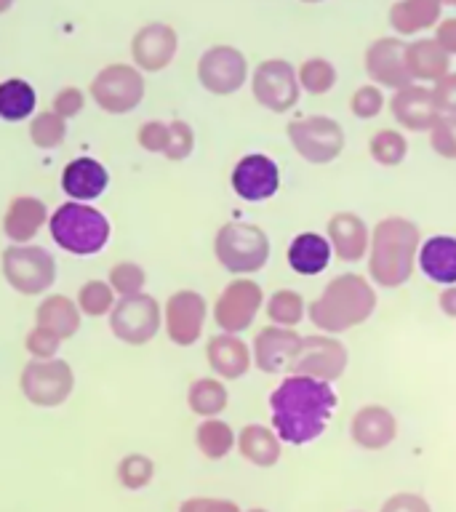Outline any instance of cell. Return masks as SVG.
I'll list each match as a JSON object with an SVG mask.
<instances>
[{"mask_svg": "<svg viewBox=\"0 0 456 512\" xmlns=\"http://www.w3.org/2000/svg\"><path fill=\"white\" fill-rule=\"evenodd\" d=\"M336 403L339 398L334 384L312 376L286 374L270 392V427L288 446H307L326 432Z\"/></svg>", "mask_w": 456, "mask_h": 512, "instance_id": "1", "label": "cell"}, {"mask_svg": "<svg viewBox=\"0 0 456 512\" xmlns=\"http://www.w3.org/2000/svg\"><path fill=\"white\" fill-rule=\"evenodd\" d=\"M422 230L408 216H384L371 230L368 243V280L379 288H400L414 278Z\"/></svg>", "mask_w": 456, "mask_h": 512, "instance_id": "2", "label": "cell"}, {"mask_svg": "<svg viewBox=\"0 0 456 512\" xmlns=\"http://www.w3.org/2000/svg\"><path fill=\"white\" fill-rule=\"evenodd\" d=\"M376 304L379 296L371 280L358 272H342L307 304V318L320 334L339 336L363 326L376 312Z\"/></svg>", "mask_w": 456, "mask_h": 512, "instance_id": "3", "label": "cell"}, {"mask_svg": "<svg viewBox=\"0 0 456 512\" xmlns=\"http://www.w3.org/2000/svg\"><path fill=\"white\" fill-rule=\"evenodd\" d=\"M48 232L56 246L72 256H94L107 248L112 224L107 214L91 203L67 200L48 214Z\"/></svg>", "mask_w": 456, "mask_h": 512, "instance_id": "4", "label": "cell"}, {"mask_svg": "<svg viewBox=\"0 0 456 512\" xmlns=\"http://www.w3.org/2000/svg\"><path fill=\"white\" fill-rule=\"evenodd\" d=\"M270 238L259 224L227 222L214 235V256L222 270L246 278L256 275L270 262Z\"/></svg>", "mask_w": 456, "mask_h": 512, "instance_id": "5", "label": "cell"}, {"mask_svg": "<svg viewBox=\"0 0 456 512\" xmlns=\"http://www.w3.org/2000/svg\"><path fill=\"white\" fill-rule=\"evenodd\" d=\"M0 270L8 286L22 296H43L56 283L54 254L32 243H11L0 256Z\"/></svg>", "mask_w": 456, "mask_h": 512, "instance_id": "6", "label": "cell"}, {"mask_svg": "<svg viewBox=\"0 0 456 512\" xmlns=\"http://www.w3.org/2000/svg\"><path fill=\"white\" fill-rule=\"evenodd\" d=\"M286 134L296 155L307 160L310 166L334 163L344 152V142H347L342 123L328 115H307V118L291 120Z\"/></svg>", "mask_w": 456, "mask_h": 512, "instance_id": "7", "label": "cell"}, {"mask_svg": "<svg viewBox=\"0 0 456 512\" xmlns=\"http://www.w3.org/2000/svg\"><path fill=\"white\" fill-rule=\"evenodd\" d=\"M19 390L35 408L64 406L75 390V371L67 360H32L19 374Z\"/></svg>", "mask_w": 456, "mask_h": 512, "instance_id": "8", "label": "cell"}, {"mask_svg": "<svg viewBox=\"0 0 456 512\" xmlns=\"http://www.w3.org/2000/svg\"><path fill=\"white\" fill-rule=\"evenodd\" d=\"M107 320H110V331L118 342L128 344V347H142V344H150L163 328V307L155 296L144 294V291L134 296H118Z\"/></svg>", "mask_w": 456, "mask_h": 512, "instance_id": "9", "label": "cell"}, {"mask_svg": "<svg viewBox=\"0 0 456 512\" xmlns=\"http://www.w3.org/2000/svg\"><path fill=\"white\" fill-rule=\"evenodd\" d=\"M88 94L107 115H128L144 99V75L134 64H107L96 72Z\"/></svg>", "mask_w": 456, "mask_h": 512, "instance_id": "10", "label": "cell"}, {"mask_svg": "<svg viewBox=\"0 0 456 512\" xmlns=\"http://www.w3.org/2000/svg\"><path fill=\"white\" fill-rule=\"evenodd\" d=\"M350 366V350L347 344L339 342V336L331 334H310L302 336L299 352L291 360L286 374H302L320 379V382L334 384L336 379H342L344 371Z\"/></svg>", "mask_w": 456, "mask_h": 512, "instance_id": "11", "label": "cell"}, {"mask_svg": "<svg viewBox=\"0 0 456 512\" xmlns=\"http://www.w3.org/2000/svg\"><path fill=\"white\" fill-rule=\"evenodd\" d=\"M251 94L259 107L275 112V115L294 110L302 96L296 67L286 59H264L256 64L254 75H251Z\"/></svg>", "mask_w": 456, "mask_h": 512, "instance_id": "12", "label": "cell"}, {"mask_svg": "<svg viewBox=\"0 0 456 512\" xmlns=\"http://www.w3.org/2000/svg\"><path fill=\"white\" fill-rule=\"evenodd\" d=\"M262 286L251 278H235L222 288V294L214 302V323L219 331L227 334H243L254 326L256 315L264 307Z\"/></svg>", "mask_w": 456, "mask_h": 512, "instance_id": "13", "label": "cell"}, {"mask_svg": "<svg viewBox=\"0 0 456 512\" xmlns=\"http://www.w3.org/2000/svg\"><path fill=\"white\" fill-rule=\"evenodd\" d=\"M208 320L206 296L192 288H182L168 296L163 304V328L168 342L176 347H192L203 336Z\"/></svg>", "mask_w": 456, "mask_h": 512, "instance_id": "14", "label": "cell"}, {"mask_svg": "<svg viewBox=\"0 0 456 512\" xmlns=\"http://www.w3.org/2000/svg\"><path fill=\"white\" fill-rule=\"evenodd\" d=\"M198 80L208 94H238L248 80V59L235 46H211L198 59Z\"/></svg>", "mask_w": 456, "mask_h": 512, "instance_id": "15", "label": "cell"}, {"mask_svg": "<svg viewBox=\"0 0 456 512\" xmlns=\"http://www.w3.org/2000/svg\"><path fill=\"white\" fill-rule=\"evenodd\" d=\"M363 70H366L368 80L379 88L398 91V88L414 83L406 67V40L398 35H384V38L368 43L366 54H363Z\"/></svg>", "mask_w": 456, "mask_h": 512, "instance_id": "16", "label": "cell"}, {"mask_svg": "<svg viewBox=\"0 0 456 512\" xmlns=\"http://www.w3.org/2000/svg\"><path fill=\"white\" fill-rule=\"evenodd\" d=\"M232 192L246 203H264L278 195L280 168L264 152H248L232 166L230 174Z\"/></svg>", "mask_w": 456, "mask_h": 512, "instance_id": "17", "label": "cell"}, {"mask_svg": "<svg viewBox=\"0 0 456 512\" xmlns=\"http://www.w3.org/2000/svg\"><path fill=\"white\" fill-rule=\"evenodd\" d=\"M179 35L171 24L150 22L136 30L131 38V59L134 67L142 72H160L176 59Z\"/></svg>", "mask_w": 456, "mask_h": 512, "instance_id": "18", "label": "cell"}, {"mask_svg": "<svg viewBox=\"0 0 456 512\" xmlns=\"http://www.w3.org/2000/svg\"><path fill=\"white\" fill-rule=\"evenodd\" d=\"M299 344H302V334L296 328L272 326V323L259 328L251 342L254 368H259L262 374H286L291 360L299 352Z\"/></svg>", "mask_w": 456, "mask_h": 512, "instance_id": "19", "label": "cell"}, {"mask_svg": "<svg viewBox=\"0 0 456 512\" xmlns=\"http://www.w3.org/2000/svg\"><path fill=\"white\" fill-rule=\"evenodd\" d=\"M350 440L363 451H384L398 440V416L382 403H366L352 414Z\"/></svg>", "mask_w": 456, "mask_h": 512, "instance_id": "20", "label": "cell"}, {"mask_svg": "<svg viewBox=\"0 0 456 512\" xmlns=\"http://www.w3.org/2000/svg\"><path fill=\"white\" fill-rule=\"evenodd\" d=\"M326 240L331 254L344 264L363 262L371 243V227L355 211H336L326 224Z\"/></svg>", "mask_w": 456, "mask_h": 512, "instance_id": "21", "label": "cell"}, {"mask_svg": "<svg viewBox=\"0 0 456 512\" xmlns=\"http://www.w3.org/2000/svg\"><path fill=\"white\" fill-rule=\"evenodd\" d=\"M390 112L400 128L416 131V134H427L435 126V120L440 118L438 102H435L432 88L416 86V83L392 91Z\"/></svg>", "mask_w": 456, "mask_h": 512, "instance_id": "22", "label": "cell"}, {"mask_svg": "<svg viewBox=\"0 0 456 512\" xmlns=\"http://www.w3.org/2000/svg\"><path fill=\"white\" fill-rule=\"evenodd\" d=\"M206 363L211 374L219 376L222 382H235L254 368L251 360V344L243 342L240 334L219 331L206 342Z\"/></svg>", "mask_w": 456, "mask_h": 512, "instance_id": "23", "label": "cell"}, {"mask_svg": "<svg viewBox=\"0 0 456 512\" xmlns=\"http://www.w3.org/2000/svg\"><path fill=\"white\" fill-rule=\"evenodd\" d=\"M107 184H110V174H107L104 163L88 158V155L72 158L62 171L64 195L78 203H94L96 198H102Z\"/></svg>", "mask_w": 456, "mask_h": 512, "instance_id": "24", "label": "cell"}, {"mask_svg": "<svg viewBox=\"0 0 456 512\" xmlns=\"http://www.w3.org/2000/svg\"><path fill=\"white\" fill-rule=\"evenodd\" d=\"M43 224H48L46 203L35 195H16L3 214V235L16 246H22L32 243V238L43 230Z\"/></svg>", "mask_w": 456, "mask_h": 512, "instance_id": "25", "label": "cell"}, {"mask_svg": "<svg viewBox=\"0 0 456 512\" xmlns=\"http://www.w3.org/2000/svg\"><path fill=\"white\" fill-rule=\"evenodd\" d=\"M416 267L424 272V278L438 286H454L456 283V238L454 235H432L422 240Z\"/></svg>", "mask_w": 456, "mask_h": 512, "instance_id": "26", "label": "cell"}, {"mask_svg": "<svg viewBox=\"0 0 456 512\" xmlns=\"http://www.w3.org/2000/svg\"><path fill=\"white\" fill-rule=\"evenodd\" d=\"M235 448L238 454L254 467L270 470L280 462L283 456V440L278 438V432L267 427V424H246L243 430L235 435Z\"/></svg>", "mask_w": 456, "mask_h": 512, "instance_id": "27", "label": "cell"}, {"mask_svg": "<svg viewBox=\"0 0 456 512\" xmlns=\"http://www.w3.org/2000/svg\"><path fill=\"white\" fill-rule=\"evenodd\" d=\"M440 14H443V6L438 0H395L387 22L398 38H414L419 32L432 30L440 22Z\"/></svg>", "mask_w": 456, "mask_h": 512, "instance_id": "28", "label": "cell"}, {"mask_svg": "<svg viewBox=\"0 0 456 512\" xmlns=\"http://www.w3.org/2000/svg\"><path fill=\"white\" fill-rule=\"evenodd\" d=\"M331 256L334 254H331L326 235H320V232H299L288 243L286 262L296 275L312 278V275H320V272L326 270L328 264H331Z\"/></svg>", "mask_w": 456, "mask_h": 512, "instance_id": "29", "label": "cell"}, {"mask_svg": "<svg viewBox=\"0 0 456 512\" xmlns=\"http://www.w3.org/2000/svg\"><path fill=\"white\" fill-rule=\"evenodd\" d=\"M406 67L414 83H435L451 72V56L435 43V38H419L406 43Z\"/></svg>", "mask_w": 456, "mask_h": 512, "instance_id": "30", "label": "cell"}, {"mask_svg": "<svg viewBox=\"0 0 456 512\" xmlns=\"http://www.w3.org/2000/svg\"><path fill=\"white\" fill-rule=\"evenodd\" d=\"M80 323H83V312L78 310L75 299L64 294H48L40 299V304L35 307V326H43L48 331H54L59 339H70L80 331Z\"/></svg>", "mask_w": 456, "mask_h": 512, "instance_id": "31", "label": "cell"}, {"mask_svg": "<svg viewBox=\"0 0 456 512\" xmlns=\"http://www.w3.org/2000/svg\"><path fill=\"white\" fill-rule=\"evenodd\" d=\"M227 403H230V392L219 376H200L187 387V406L200 419L219 416L227 408Z\"/></svg>", "mask_w": 456, "mask_h": 512, "instance_id": "32", "label": "cell"}, {"mask_svg": "<svg viewBox=\"0 0 456 512\" xmlns=\"http://www.w3.org/2000/svg\"><path fill=\"white\" fill-rule=\"evenodd\" d=\"M35 107H38V94L27 80L8 78L0 83V120L19 123L32 118Z\"/></svg>", "mask_w": 456, "mask_h": 512, "instance_id": "33", "label": "cell"}, {"mask_svg": "<svg viewBox=\"0 0 456 512\" xmlns=\"http://www.w3.org/2000/svg\"><path fill=\"white\" fill-rule=\"evenodd\" d=\"M195 446L206 459H224L235 451V430L219 416H208L195 430Z\"/></svg>", "mask_w": 456, "mask_h": 512, "instance_id": "34", "label": "cell"}, {"mask_svg": "<svg viewBox=\"0 0 456 512\" xmlns=\"http://www.w3.org/2000/svg\"><path fill=\"white\" fill-rule=\"evenodd\" d=\"M264 310L272 326L296 328L307 318V302L296 288H278L264 299Z\"/></svg>", "mask_w": 456, "mask_h": 512, "instance_id": "35", "label": "cell"}, {"mask_svg": "<svg viewBox=\"0 0 456 512\" xmlns=\"http://www.w3.org/2000/svg\"><path fill=\"white\" fill-rule=\"evenodd\" d=\"M296 78H299V86H302L304 94L323 96L336 86L339 72H336V64L326 56H310V59H304L299 64Z\"/></svg>", "mask_w": 456, "mask_h": 512, "instance_id": "36", "label": "cell"}, {"mask_svg": "<svg viewBox=\"0 0 456 512\" xmlns=\"http://www.w3.org/2000/svg\"><path fill=\"white\" fill-rule=\"evenodd\" d=\"M368 155L376 166L395 168L400 166L408 155V139L398 128H382L368 139Z\"/></svg>", "mask_w": 456, "mask_h": 512, "instance_id": "37", "label": "cell"}, {"mask_svg": "<svg viewBox=\"0 0 456 512\" xmlns=\"http://www.w3.org/2000/svg\"><path fill=\"white\" fill-rule=\"evenodd\" d=\"M118 302V296L110 288L107 280H86L83 286L78 288V296H75V304L78 310L86 315V318H107L110 310Z\"/></svg>", "mask_w": 456, "mask_h": 512, "instance_id": "38", "label": "cell"}, {"mask_svg": "<svg viewBox=\"0 0 456 512\" xmlns=\"http://www.w3.org/2000/svg\"><path fill=\"white\" fill-rule=\"evenodd\" d=\"M64 139H67V120L62 115H56L54 110L32 115L30 142L38 150H56V147H62Z\"/></svg>", "mask_w": 456, "mask_h": 512, "instance_id": "39", "label": "cell"}, {"mask_svg": "<svg viewBox=\"0 0 456 512\" xmlns=\"http://www.w3.org/2000/svg\"><path fill=\"white\" fill-rule=\"evenodd\" d=\"M115 475H118V483L126 491H142L155 478V462L147 454L134 451V454H126L120 459Z\"/></svg>", "mask_w": 456, "mask_h": 512, "instance_id": "40", "label": "cell"}, {"mask_svg": "<svg viewBox=\"0 0 456 512\" xmlns=\"http://www.w3.org/2000/svg\"><path fill=\"white\" fill-rule=\"evenodd\" d=\"M107 283L110 288L115 291V296H134V294H142L144 291V283H147V272L139 262H118L112 264L110 275H107Z\"/></svg>", "mask_w": 456, "mask_h": 512, "instance_id": "41", "label": "cell"}, {"mask_svg": "<svg viewBox=\"0 0 456 512\" xmlns=\"http://www.w3.org/2000/svg\"><path fill=\"white\" fill-rule=\"evenodd\" d=\"M387 107V99H384V91L374 83H366V86H358L350 96V112L358 120H374L382 115V110Z\"/></svg>", "mask_w": 456, "mask_h": 512, "instance_id": "42", "label": "cell"}, {"mask_svg": "<svg viewBox=\"0 0 456 512\" xmlns=\"http://www.w3.org/2000/svg\"><path fill=\"white\" fill-rule=\"evenodd\" d=\"M195 150V131L187 120H171L168 123V144H166V152H163V158L174 160H187Z\"/></svg>", "mask_w": 456, "mask_h": 512, "instance_id": "43", "label": "cell"}, {"mask_svg": "<svg viewBox=\"0 0 456 512\" xmlns=\"http://www.w3.org/2000/svg\"><path fill=\"white\" fill-rule=\"evenodd\" d=\"M432 152L443 160H456V115H440L427 131Z\"/></svg>", "mask_w": 456, "mask_h": 512, "instance_id": "44", "label": "cell"}, {"mask_svg": "<svg viewBox=\"0 0 456 512\" xmlns=\"http://www.w3.org/2000/svg\"><path fill=\"white\" fill-rule=\"evenodd\" d=\"M59 347H62V339L48 331L43 326H32L24 336V350L32 360H51L59 355Z\"/></svg>", "mask_w": 456, "mask_h": 512, "instance_id": "45", "label": "cell"}, {"mask_svg": "<svg viewBox=\"0 0 456 512\" xmlns=\"http://www.w3.org/2000/svg\"><path fill=\"white\" fill-rule=\"evenodd\" d=\"M139 147L150 155H163L168 144V123L166 120H147L139 128Z\"/></svg>", "mask_w": 456, "mask_h": 512, "instance_id": "46", "label": "cell"}, {"mask_svg": "<svg viewBox=\"0 0 456 512\" xmlns=\"http://www.w3.org/2000/svg\"><path fill=\"white\" fill-rule=\"evenodd\" d=\"M379 512H432V504L416 491H398L384 499Z\"/></svg>", "mask_w": 456, "mask_h": 512, "instance_id": "47", "label": "cell"}, {"mask_svg": "<svg viewBox=\"0 0 456 512\" xmlns=\"http://www.w3.org/2000/svg\"><path fill=\"white\" fill-rule=\"evenodd\" d=\"M83 104H86V96H83V91H80V88L64 86L62 91L54 96L51 110H54L56 115H62L64 120H70V118H75V115H80Z\"/></svg>", "mask_w": 456, "mask_h": 512, "instance_id": "48", "label": "cell"}, {"mask_svg": "<svg viewBox=\"0 0 456 512\" xmlns=\"http://www.w3.org/2000/svg\"><path fill=\"white\" fill-rule=\"evenodd\" d=\"M179 512H243L232 499H216V496H190L179 504Z\"/></svg>", "mask_w": 456, "mask_h": 512, "instance_id": "49", "label": "cell"}, {"mask_svg": "<svg viewBox=\"0 0 456 512\" xmlns=\"http://www.w3.org/2000/svg\"><path fill=\"white\" fill-rule=\"evenodd\" d=\"M432 94H435L440 115H456V72H448L440 80H435Z\"/></svg>", "mask_w": 456, "mask_h": 512, "instance_id": "50", "label": "cell"}, {"mask_svg": "<svg viewBox=\"0 0 456 512\" xmlns=\"http://www.w3.org/2000/svg\"><path fill=\"white\" fill-rule=\"evenodd\" d=\"M435 43H438L448 56H456V16L440 19L435 24Z\"/></svg>", "mask_w": 456, "mask_h": 512, "instance_id": "51", "label": "cell"}, {"mask_svg": "<svg viewBox=\"0 0 456 512\" xmlns=\"http://www.w3.org/2000/svg\"><path fill=\"white\" fill-rule=\"evenodd\" d=\"M438 307L446 318L456 320V283L454 286H443V291L438 296Z\"/></svg>", "mask_w": 456, "mask_h": 512, "instance_id": "52", "label": "cell"}, {"mask_svg": "<svg viewBox=\"0 0 456 512\" xmlns=\"http://www.w3.org/2000/svg\"><path fill=\"white\" fill-rule=\"evenodd\" d=\"M11 6H14V0H0V14H6Z\"/></svg>", "mask_w": 456, "mask_h": 512, "instance_id": "53", "label": "cell"}, {"mask_svg": "<svg viewBox=\"0 0 456 512\" xmlns=\"http://www.w3.org/2000/svg\"><path fill=\"white\" fill-rule=\"evenodd\" d=\"M440 6H454V0H438Z\"/></svg>", "mask_w": 456, "mask_h": 512, "instance_id": "54", "label": "cell"}, {"mask_svg": "<svg viewBox=\"0 0 456 512\" xmlns=\"http://www.w3.org/2000/svg\"><path fill=\"white\" fill-rule=\"evenodd\" d=\"M243 512H267L264 507H251V510H243Z\"/></svg>", "mask_w": 456, "mask_h": 512, "instance_id": "55", "label": "cell"}, {"mask_svg": "<svg viewBox=\"0 0 456 512\" xmlns=\"http://www.w3.org/2000/svg\"><path fill=\"white\" fill-rule=\"evenodd\" d=\"M302 3H323V0H302Z\"/></svg>", "mask_w": 456, "mask_h": 512, "instance_id": "56", "label": "cell"}, {"mask_svg": "<svg viewBox=\"0 0 456 512\" xmlns=\"http://www.w3.org/2000/svg\"><path fill=\"white\" fill-rule=\"evenodd\" d=\"M454 6H456V0H454Z\"/></svg>", "mask_w": 456, "mask_h": 512, "instance_id": "57", "label": "cell"}, {"mask_svg": "<svg viewBox=\"0 0 456 512\" xmlns=\"http://www.w3.org/2000/svg\"><path fill=\"white\" fill-rule=\"evenodd\" d=\"M355 512H360V510H355Z\"/></svg>", "mask_w": 456, "mask_h": 512, "instance_id": "58", "label": "cell"}]
</instances>
